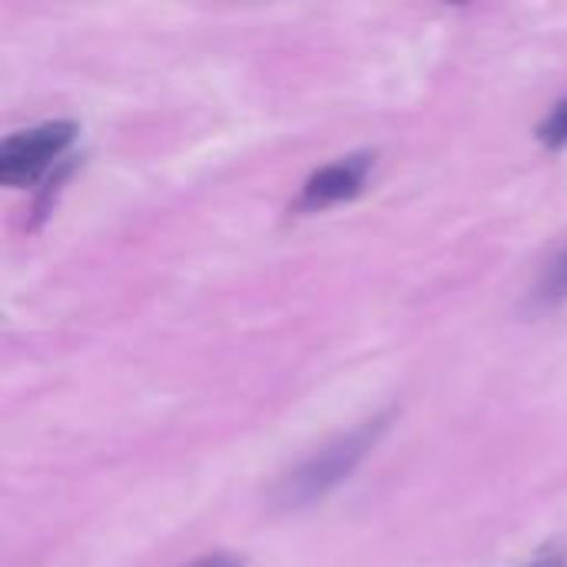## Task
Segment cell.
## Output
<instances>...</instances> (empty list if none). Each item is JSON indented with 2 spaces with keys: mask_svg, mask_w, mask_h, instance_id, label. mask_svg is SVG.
I'll list each match as a JSON object with an SVG mask.
<instances>
[{
  "mask_svg": "<svg viewBox=\"0 0 567 567\" xmlns=\"http://www.w3.org/2000/svg\"><path fill=\"white\" fill-rule=\"evenodd\" d=\"M395 412L385 409L365 422H359L355 429L342 432L339 439H332L329 445H322L316 455H309L306 462H299L289 475L279 478V485L272 488V502L282 512H302L312 508L316 502L329 498L342 482H349V475L365 462V455L379 445V439L389 432Z\"/></svg>",
  "mask_w": 567,
  "mask_h": 567,
  "instance_id": "obj_1",
  "label": "cell"
},
{
  "mask_svg": "<svg viewBox=\"0 0 567 567\" xmlns=\"http://www.w3.org/2000/svg\"><path fill=\"white\" fill-rule=\"evenodd\" d=\"M76 140V123L50 120L30 130H20L0 143V183L30 186L37 183Z\"/></svg>",
  "mask_w": 567,
  "mask_h": 567,
  "instance_id": "obj_2",
  "label": "cell"
},
{
  "mask_svg": "<svg viewBox=\"0 0 567 567\" xmlns=\"http://www.w3.org/2000/svg\"><path fill=\"white\" fill-rule=\"evenodd\" d=\"M372 166H375V153H352V156H342V159L316 169L306 179L296 206L306 209V213H319L326 206L355 199L365 189V183L372 176Z\"/></svg>",
  "mask_w": 567,
  "mask_h": 567,
  "instance_id": "obj_3",
  "label": "cell"
},
{
  "mask_svg": "<svg viewBox=\"0 0 567 567\" xmlns=\"http://www.w3.org/2000/svg\"><path fill=\"white\" fill-rule=\"evenodd\" d=\"M567 299V252H561L542 276L538 289H535V302L538 306H561Z\"/></svg>",
  "mask_w": 567,
  "mask_h": 567,
  "instance_id": "obj_4",
  "label": "cell"
},
{
  "mask_svg": "<svg viewBox=\"0 0 567 567\" xmlns=\"http://www.w3.org/2000/svg\"><path fill=\"white\" fill-rule=\"evenodd\" d=\"M538 140H542L548 150H561V146H567V100L555 103V106H551V113L542 120V126H538Z\"/></svg>",
  "mask_w": 567,
  "mask_h": 567,
  "instance_id": "obj_5",
  "label": "cell"
},
{
  "mask_svg": "<svg viewBox=\"0 0 567 567\" xmlns=\"http://www.w3.org/2000/svg\"><path fill=\"white\" fill-rule=\"evenodd\" d=\"M186 567H246V561L236 558V555H206V558H196L193 565Z\"/></svg>",
  "mask_w": 567,
  "mask_h": 567,
  "instance_id": "obj_6",
  "label": "cell"
},
{
  "mask_svg": "<svg viewBox=\"0 0 567 567\" xmlns=\"http://www.w3.org/2000/svg\"><path fill=\"white\" fill-rule=\"evenodd\" d=\"M525 567H567V548H548Z\"/></svg>",
  "mask_w": 567,
  "mask_h": 567,
  "instance_id": "obj_7",
  "label": "cell"
}]
</instances>
